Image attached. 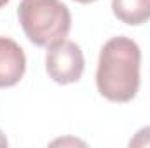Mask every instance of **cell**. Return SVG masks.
<instances>
[{
    "label": "cell",
    "mask_w": 150,
    "mask_h": 148,
    "mask_svg": "<svg viewBox=\"0 0 150 148\" xmlns=\"http://www.w3.org/2000/svg\"><path fill=\"white\" fill-rule=\"evenodd\" d=\"M140 45L129 37H113L100 51L96 87L112 103H129L140 89Z\"/></svg>",
    "instance_id": "6da1fadb"
},
{
    "label": "cell",
    "mask_w": 150,
    "mask_h": 148,
    "mask_svg": "<svg viewBox=\"0 0 150 148\" xmlns=\"http://www.w3.org/2000/svg\"><path fill=\"white\" fill-rule=\"evenodd\" d=\"M18 19L26 38L37 47H51L72 28L70 9L61 0H21Z\"/></svg>",
    "instance_id": "7a4b0ae2"
},
{
    "label": "cell",
    "mask_w": 150,
    "mask_h": 148,
    "mask_svg": "<svg viewBox=\"0 0 150 148\" xmlns=\"http://www.w3.org/2000/svg\"><path fill=\"white\" fill-rule=\"evenodd\" d=\"M84 68L86 59L79 44L63 38L49 47L45 56V70L56 84L68 85L79 82Z\"/></svg>",
    "instance_id": "3957f363"
},
{
    "label": "cell",
    "mask_w": 150,
    "mask_h": 148,
    "mask_svg": "<svg viewBox=\"0 0 150 148\" xmlns=\"http://www.w3.org/2000/svg\"><path fill=\"white\" fill-rule=\"evenodd\" d=\"M26 72V56L21 45L9 37H0V89L14 87Z\"/></svg>",
    "instance_id": "277c9868"
},
{
    "label": "cell",
    "mask_w": 150,
    "mask_h": 148,
    "mask_svg": "<svg viewBox=\"0 0 150 148\" xmlns=\"http://www.w3.org/2000/svg\"><path fill=\"white\" fill-rule=\"evenodd\" d=\"M112 11L119 21L138 26L150 19V0H112Z\"/></svg>",
    "instance_id": "5b68a950"
},
{
    "label": "cell",
    "mask_w": 150,
    "mask_h": 148,
    "mask_svg": "<svg viewBox=\"0 0 150 148\" xmlns=\"http://www.w3.org/2000/svg\"><path fill=\"white\" fill-rule=\"evenodd\" d=\"M147 147H150V125L142 127L129 140V148H147Z\"/></svg>",
    "instance_id": "8992f818"
},
{
    "label": "cell",
    "mask_w": 150,
    "mask_h": 148,
    "mask_svg": "<svg viewBox=\"0 0 150 148\" xmlns=\"http://www.w3.org/2000/svg\"><path fill=\"white\" fill-rule=\"evenodd\" d=\"M67 143H72V145H86V143L77 141V140H58V141H52V145H67Z\"/></svg>",
    "instance_id": "52a82bcc"
},
{
    "label": "cell",
    "mask_w": 150,
    "mask_h": 148,
    "mask_svg": "<svg viewBox=\"0 0 150 148\" xmlns=\"http://www.w3.org/2000/svg\"><path fill=\"white\" fill-rule=\"evenodd\" d=\"M2 147H7V138H5V134L2 132V129H0V148Z\"/></svg>",
    "instance_id": "ba28073f"
},
{
    "label": "cell",
    "mask_w": 150,
    "mask_h": 148,
    "mask_svg": "<svg viewBox=\"0 0 150 148\" xmlns=\"http://www.w3.org/2000/svg\"><path fill=\"white\" fill-rule=\"evenodd\" d=\"M77 4H93V2H96V0H74Z\"/></svg>",
    "instance_id": "9c48e42d"
},
{
    "label": "cell",
    "mask_w": 150,
    "mask_h": 148,
    "mask_svg": "<svg viewBox=\"0 0 150 148\" xmlns=\"http://www.w3.org/2000/svg\"><path fill=\"white\" fill-rule=\"evenodd\" d=\"M9 2H11V0H0V9H2V7H4V5H7V4H9Z\"/></svg>",
    "instance_id": "30bf717a"
}]
</instances>
